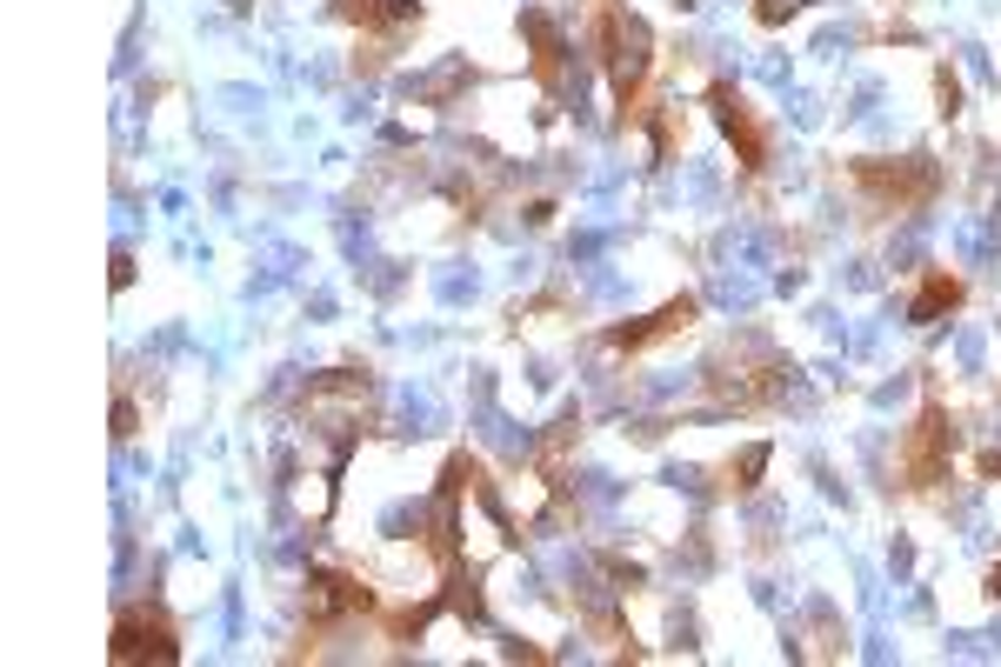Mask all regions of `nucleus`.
<instances>
[{"label": "nucleus", "instance_id": "nucleus-1", "mask_svg": "<svg viewBox=\"0 0 1001 667\" xmlns=\"http://www.w3.org/2000/svg\"><path fill=\"white\" fill-rule=\"evenodd\" d=\"M140 654H154V660H175V641H167V628H160V621L127 614V621L114 628V660H140Z\"/></svg>", "mask_w": 1001, "mask_h": 667}, {"label": "nucleus", "instance_id": "nucleus-2", "mask_svg": "<svg viewBox=\"0 0 1001 667\" xmlns=\"http://www.w3.org/2000/svg\"><path fill=\"white\" fill-rule=\"evenodd\" d=\"M348 14H361V21H407L414 0H348Z\"/></svg>", "mask_w": 1001, "mask_h": 667}, {"label": "nucleus", "instance_id": "nucleus-3", "mask_svg": "<svg viewBox=\"0 0 1001 667\" xmlns=\"http://www.w3.org/2000/svg\"><path fill=\"white\" fill-rule=\"evenodd\" d=\"M948 301H955V281H948V274H935V281H929V294H922V307H914V320H929V314H942Z\"/></svg>", "mask_w": 1001, "mask_h": 667}]
</instances>
